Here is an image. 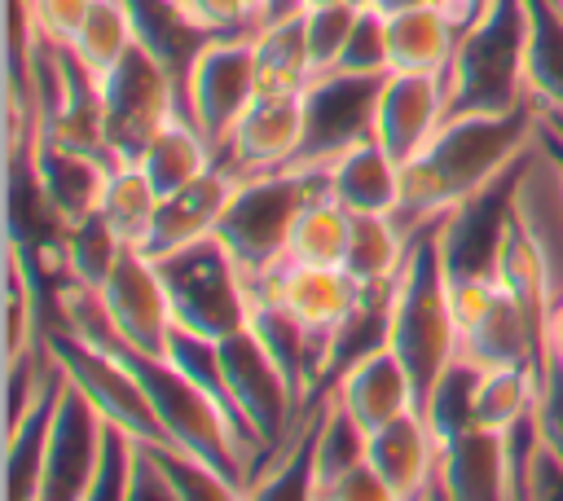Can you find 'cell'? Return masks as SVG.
Instances as JSON below:
<instances>
[{"instance_id": "42", "label": "cell", "mask_w": 563, "mask_h": 501, "mask_svg": "<svg viewBox=\"0 0 563 501\" xmlns=\"http://www.w3.org/2000/svg\"><path fill=\"white\" fill-rule=\"evenodd\" d=\"M325 501H391V497H387V483L378 479V470H374L369 461H361L356 470H347V475L325 492Z\"/></svg>"}, {"instance_id": "32", "label": "cell", "mask_w": 563, "mask_h": 501, "mask_svg": "<svg viewBox=\"0 0 563 501\" xmlns=\"http://www.w3.org/2000/svg\"><path fill=\"white\" fill-rule=\"evenodd\" d=\"M106 224L128 242V246H145L150 237V224H154V211H158V189L145 180V171L136 163H119L106 180V193H101V207Z\"/></svg>"}, {"instance_id": "13", "label": "cell", "mask_w": 563, "mask_h": 501, "mask_svg": "<svg viewBox=\"0 0 563 501\" xmlns=\"http://www.w3.org/2000/svg\"><path fill=\"white\" fill-rule=\"evenodd\" d=\"M101 435H106V417L66 378L62 396H57V409H53V422H48V435H44L35 501H88Z\"/></svg>"}, {"instance_id": "35", "label": "cell", "mask_w": 563, "mask_h": 501, "mask_svg": "<svg viewBox=\"0 0 563 501\" xmlns=\"http://www.w3.org/2000/svg\"><path fill=\"white\" fill-rule=\"evenodd\" d=\"M365 0H347V4H325V9H299L303 13V44H308V62L312 75H330L352 40V26L361 18Z\"/></svg>"}, {"instance_id": "27", "label": "cell", "mask_w": 563, "mask_h": 501, "mask_svg": "<svg viewBox=\"0 0 563 501\" xmlns=\"http://www.w3.org/2000/svg\"><path fill=\"white\" fill-rule=\"evenodd\" d=\"M123 250H128V242L106 224L101 211H92L88 220L57 229L53 242H48V250H44V259L53 264V272L62 281H75V286L97 290L110 277V268L119 264Z\"/></svg>"}, {"instance_id": "22", "label": "cell", "mask_w": 563, "mask_h": 501, "mask_svg": "<svg viewBox=\"0 0 563 501\" xmlns=\"http://www.w3.org/2000/svg\"><path fill=\"white\" fill-rule=\"evenodd\" d=\"M325 189L352 215H391L400 202V163L369 136L325 163Z\"/></svg>"}, {"instance_id": "8", "label": "cell", "mask_w": 563, "mask_h": 501, "mask_svg": "<svg viewBox=\"0 0 563 501\" xmlns=\"http://www.w3.org/2000/svg\"><path fill=\"white\" fill-rule=\"evenodd\" d=\"M185 110L198 132L211 141L216 158L229 145L238 119L255 101V31L207 35L185 70Z\"/></svg>"}, {"instance_id": "12", "label": "cell", "mask_w": 563, "mask_h": 501, "mask_svg": "<svg viewBox=\"0 0 563 501\" xmlns=\"http://www.w3.org/2000/svg\"><path fill=\"white\" fill-rule=\"evenodd\" d=\"M510 215L541 255L550 299H563V158L541 123L537 141L519 158L515 185H510Z\"/></svg>"}, {"instance_id": "24", "label": "cell", "mask_w": 563, "mask_h": 501, "mask_svg": "<svg viewBox=\"0 0 563 501\" xmlns=\"http://www.w3.org/2000/svg\"><path fill=\"white\" fill-rule=\"evenodd\" d=\"M457 40L462 35L435 4L396 9V13H387V70H413V75L444 79Z\"/></svg>"}, {"instance_id": "4", "label": "cell", "mask_w": 563, "mask_h": 501, "mask_svg": "<svg viewBox=\"0 0 563 501\" xmlns=\"http://www.w3.org/2000/svg\"><path fill=\"white\" fill-rule=\"evenodd\" d=\"M523 0H497L479 26H471L444 70V119L501 114L528 101L523 92Z\"/></svg>"}, {"instance_id": "9", "label": "cell", "mask_w": 563, "mask_h": 501, "mask_svg": "<svg viewBox=\"0 0 563 501\" xmlns=\"http://www.w3.org/2000/svg\"><path fill=\"white\" fill-rule=\"evenodd\" d=\"M220 369H224V387L233 409L242 413L246 431L260 444V461L282 448V439L295 431L299 422V400L290 396L277 360L268 356V347L260 343V334L251 325H242L238 334L220 338Z\"/></svg>"}, {"instance_id": "16", "label": "cell", "mask_w": 563, "mask_h": 501, "mask_svg": "<svg viewBox=\"0 0 563 501\" xmlns=\"http://www.w3.org/2000/svg\"><path fill=\"white\" fill-rule=\"evenodd\" d=\"M444 123V79L440 75H413V70H387L374 101V141L396 158L409 163L422 154V145Z\"/></svg>"}, {"instance_id": "21", "label": "cell", "mask_w": 563, "mask_h": 501, "mask_svg": "<svg viewBox=\"0 0 563 501\" xmlns=\"http://www.w3.org/2000/svg\"><path fill=\"white\" fill-rule=\"evenodd\" d=\"M440 497L444 501H515L506 435L466 426L440 444Z\"/></svg>"}, {"instance_id": "11", "label": "cell", "mask_w": 563, "mask_h": 501, "mask_svg": "<svg viewBox=\"0 0 563 501\" xmlns=\"http://www.w3.org/2000/svg\"><path fill=\"white\" fill-rule=\"evenodd\" d=\"M97 299L123 347L141 356H167L176 316H172V299L154 255H145L141 246H128L110 268V277L97 286Z\"/></svg>"}, {"instance_id": "31", "label": "cell", "mask_w": 563, "mask_h": 501, "mask_svg": "<svg viewBox=\"0 0 563 501\" xmlns=\"http://www.w3.org/2000/svg\"><path fill=\"white\" fill-rule=\"evenodd\" d=\"M347 233H352V211L339 198H330V189L321 180L290 224L286 264H343Z\"/></svg>"}, {"instance_id": "18", "label": "cell", "mask_w": 563, "mask_h": 501, "mask_svg": "<svg viewBox=\"0 0 563 501\" xmlns=\"http://www.w3.org/2000/svg\"><path fill=\"white\" fill-rule=\"evenodd\" d=\"M242 185V171L224 158H216L202 176H194L189 185H180L176 193L158 198V211H154V224H150V237H145V255H167V250H180L207 233H216L233 189Z\"/></svg>"}, {"instance_id": "10", "label": "cell", "mask_w": 563, "mask_h": 501, "mask_svg": "<svg viewBox=\"0 0 563 501\" xmlns=\"http://www.w3.org/2000/svg\"><path fill=\"white\" fill-rule=\"evenodd\" d=\"M378 84H383V75H347V70L312 75V84L303 88V123H308L303 127V149H299L295 163L325 171L330 158L369 141L374 136Z\"/></svg>"}, {"instance_id": "48", "label": "cell", "mask_w": 563, "mask_h": 501, "mask_svg": "<svg viewBox=\"0 0 563 501\" xmlns=\"http://www.w3.org/2000/svg\"><path fill=\"white\" fill-rule=\"evenodd\" d=\"M176 4H180V0H176Z\"/></svg>"}, {"instance_id": "3", "label": "cell", "mask_w": 563, "mask_h": 501, "mask_svg": "<svg viewBox=\"0 0 563 501\" xmlns=\"http://www.w3.org/2000/svg\"><path fill=\"white\" fill-rule=\"evenodd\" d=\"M321 180H325V171L290 163L277 171L242 176V185L233 189V198L216 224V237L229 246V255L238 259V268L251 281V290H260V281L286 264L290 224Z\"/></svg>"}, {"instance_id": "36", "label": "cell", "mask_w": 563, "mask_h": 501, "mask_svg": "<svg viewBox=\"0 0 563 501\" xmlns=\"http://www.w3.org/2000/svg\"><path fill=\"white\" fill-rule=\"evenodd\" d=\"M334 70L347 75H387V13L374 4H361V18L352 26V40Z\"/></svg>"}, {"instance_id": "26", "label": "cell", "mask_w": 563, "mask_h": 501, "mask_svg": "<svg viewBox=\"0 0 563 501\" xmlns=\"http://www.w3.org/2000/svg\"><path fill=\"white\" fill-rule=\"evenodd\" d=\"M312 84L303 13L255 26V97H299Z\"/></svg>"}, {"instance_id": "19", "label": "cell", "mask_w": 563, "mask_h": 501, "mask_svg": "<svg viewBox=\"0 0 563 501\" xmlns=\"http://www.w3.org/2000/svg\"><path fill=\"white\" fill-rule=\"evenodd\" d=\"M303 92L299 97H255L246 114L238 119L229 145L220 149L224 163H233L242 176L290 167L303 149Z\"/></svg>"}, {"instance_id": "28", "label": "cell", "mask_w": 563, "mask_h": 501, "mask_svg": "<svg viewBox=\"0 0 563 501\" xmlns=\"http://www.w3.org/2000/svg\"><path fill=\"white\" fill-rule=\"evenodd\" d=\"M409 246H413V237L391 215H352V233H347V250H343V272L361 290H383L405 268Z\"/></svg>"}, {"instance_id": "38", "label": "cell", "mask_w": 563, "mask_h": 501, "mask_svg": "<svg viewBox=\"0 0 563 501\" xmlns=\"http://www.w3.org/2000/svg\"><path fill=\"white\" fill-rule=\"evenodd\" d=\"M180 13L202 35H229V31L260 26V0H180Z\"/></svg>"}, {"instance_id": "2", "label": "cell", "mask_w": 563, "mask_h": 501, "mask_svg": "<svg viewBox=\"0 0 563 501\" xmlns=\"http://www.w3.org/2000/svg\"><path fill=\"white\" fill-rule=\"evenodd\" d=\"M383 343L400 356V365H405V374L413 382L418 413H422L427 396L435 391L444 369L457 360V325H453V308H449L435 224L413 237V246L405 255V268L396 272L391 290H387Z\"/></svg>"}, {"instance_id": "7", "label": "cell", "mask_w": 563, "mask_h": 501, "mask_svg": "<svg viewBox=\"0 0 563 501\" xmlns=\"http://www.w3.org/2000/svg\"><path fill=\"white\" fill-rule=\"evenodd\" d=\"M44 343L53 352V360L62 365V374L92 400V409L123 426L132 439L141 444H167V431L141 387V378L132 374V365L110 347V343H92V338H79L62 325L44 330Z\"/></svg>"}, {"instance_id": "33", "label": "cell", "mask_w": 563, "mask_h": 501, "mask_svg": "<svg viewBox=\"0 0 563 501\" xmlns=\"http://www.w3.org/2000/svg\"><path fill=\"white\" fill-rule=\"evenodd\" d=\"M132 44H136V26H132V13L123 9V0H97L70 40V53L79 57V66L92 79H101L106 70H114L123 62V53Z\"/></svg>"}, {"instance_id": "41", "label": "cell", "mask_w": 563, "mask_h": 501, "mask_svg": "<svg viewBox=\"0 0 563 501\" xmlns=\"http://www.w3.org/2000/svg\"><path fill=\"white\" fill-rule=\"evenodd\" d=\"M97 0H31V13L40 22V31L57 44H70L75 31L84 26V18L92 13Z\"/></svg>"}, {"instance_id": "25", "label": "cell", "mask_w": 563, "mask_h": 501, "mask_svg": "<svg viewBox=\"0 0 563 501\" xmlns=\"http://www.w3.org/2000/svg\"><path fill=\"white\" fill-rule=\"evenodd\" d=\"M211 163H216V149H211V141L198 132V123L189 119V110L172 114V119L150 136V145L136 154V167H141L145 180L158 189V198L176 193L180 185H189L194 176H202Z\"/></svg>"}, {"instance_id": "46", "label": "cell", "mask_w": 563, "mask_h": 501, "mask_svg": "<svg viewBox=\"0 0 563 501\" xmlns=\"http://www.w3.org/2000/svg\"><path fill=\"white\" fill-rule=\"evenodd\" d=\"M365 4H374L383 13H396V9H413V4H431V0H365Z\"/></svg>"}, {"instance_id": "40", "label": "cell", "mask_w": 563, "mask_h": 501, "mask_svg": "<svg viewBox=\"0 0 563 501\" xmlns=\"http://www.w3.org/2000/svg\"><path fill=\"white\" fill-rule=\"evenodd\" d=\"M128 501H176V488H172V475L158 457L154 444H141L132 448V470H128Z\"/></svg>"}, {"instance_id": "44", "label": "cell", "mask_w": 563, "mask_h": 501, "mask_svg": "<svg viewBox=\"0 0 563 501\" xmlns=\"http://www.w3.org/2000/svg\"><path fill=\"white\" fill-rule=\"evenodd\" d=\"M550 360L563 365V299H559L554 312H550Z\"/></svg>"}, {"instance_id": "20", "label": "cell", "mask_w": 563, "mask_h": 501, "mask_svg": "<svg viewBox=\"0 0 563 501\" xmlns=\"http://www.w3.org/2000/svg\"><path fill=\"white\" fill-rule=\"evenodd\" d=\"M334 396H339V404H343L365 431H378V426H387L391 417L418 409L413 382H409L400 356H396L387 343H374L369 352H361L356 360H347V365L334 374Z\"/></svg>"}, {"instance_id": "45", "label": "cell", "mask_w": 563, "mask_h": 501, "mask_svg": "<svg viewBox=\"0 0 563 501\" xmlns=\"http://www.w3.org/2000/svg\"><path fill=\"white\" fill-rule=\"evenodd\" d=\"M286 13H299V0H260V26L273 18H286Z\"/></svg>"}, {"instance_id": "14", "label": "cell", "mask_w": 563, "mask_h": 501, "mask_svg": "<svg viewBox=\"0 0 563 501\" xmlns=\"http://www.w3.org/2000/svg\"><path fill=\"white\" fill-rule=\"evenodd\" d=\"M26 176H31V198L40 202L44 220L57 229L88 220L101 207L106 180L119 167V158L106 154H84V149H66L57 141L35 136L26 149Z\"/></svg>"}, {"instance_id": "29", "label": "cell", "mask_w": 563, "mask_h": 501, "mask_svg": "<svg viewBox=\"0 0 563 501\" xmlns=\"http://www.w3.org/2000/svg\"><path fill=\"white\" fill-rule=\"evenodd\" d=\"M361 461H369V431L339 404L330 382L317 417V439H312V501H325V492Z\"/></svg>"}, {"instance_id": "23", "label": "cell", "mask_w": 563, "mask_h": 501, "mask_svg": "<svg viewBox=\"0 0 563 501\" xmlns=\"http://www.w3.org/2000/svg\"><path fill=\"white\" fill-rule=\"evenodd\" d=\"M523 92L528 101L563 123V0H523Z\"/></svg>"}, {"instance_id": "1", "label": "cell", "mask_w": 563, "mask_h": 501, "mask_svg": "<svg viewBox=\"0 0 563 501\" xmlns=\"http://www.w3.org/2000/svg\"><path fill=\"white\" fill-rule=\"evenodd\" d=\"M541 132V110L532 101L501 110V114H457L435 127V136L400 163V202L391 220L418 237L440 224L453 207L497 185L506 171L519 167L528 145Z\"/></svg>"}, {"instance_id": "17", "label": "cell", "mask_w": 563, "mask_h": 501, "mask_svg": "<svg viewBox=\"0 0 563 501\" xmlns=\"http://www.w3.org/2000/svg\"><path fill=\"white\" fill-rule=\"evenodd\" d=\"M369 466L387 483L391 501L440 497V439L418 409L369 431Z\"/></svg>"}, {"instance_id": "30", "label": "cell", "mask_w": 563, "mask_h": 501, "mask_svg": "<svg viewBox=\"0 0 563 501\" xmlns=\"http://www.w3.org/2000/svg\"><path fill=\"white\" fill-rule=\"evenodd\" d=\"M44 299L35 281V259H26L22 233H9V272H4V365L22 360L44 343Z\"/></svg>"}, {"instance_id": "39", "label": "cell", "mask_w": 563, "mask_h": 501, "mask_svg": "<svg viewBox=\"0 0 563 501\" xmlns=\"http://www.w3.org/2000/svg\"><path fill=\"white\" fill-rule=\"evenodd\" d=\"M532 413H537V431H541L545 453L563 466V365L559 360H545V374H541Z\"/></svg>"}, {"instance_id": "43", "label": "cell", "mask_w": 563, "mask_h": 501, "mask_svg": "<svg viewBox=\"0 0 563 501\" xmlns=\"http://www.w3.org/2000/svg\"><path fill=\"white\" fill-rule=\"evenodd\" d=\"M431 4L453 22L457 35H466L471 26H479V22L488 18V9H493L497 0H431Z\"/></svg>"}, {"instance_id": "6", "label": "cell", "mask_w": 563, "mask_h": 501, "mask_svg": "<svg viewBox=\"0 0 563 501\" xmlns=\"http://www.w3.org/2000/svg\"><path fill=\"white\" fill-rule=\"evenodd\" d=\"M97 92H101V114H106V141L119 163H136V154L150 145V136L172 114L185 110L180 79L141 40L123 53V62L114 70H106L97 79Z\"/></svg>"}, {"instance_id": "47", "label": "cell", "mask_w": 563, "mask_h": 501, "mask_svg": "<svg viewBox=\"0 0 563 501\" xmlns=\"http://www.w3.org/2000/svg\"><path fill=\"white\" fill-rule=\"evenodd\" d=\"M325 4H347V0H299V9H325Z\"/></svg>"}, {"instance_id": "34", "label": "cell", "mask_w": 563, "mask_h": 501, "mask_svg": "<svg viewBox=\"0 0 563 501\" xmlns=\"http://www.w3.org/2000/svg\"><path fill=\"white\" fill-rule=\"evenodd\" d=\"M537 404V374L528 365L479 369L475 378V426L510 431Z\"/></svg>"}, {"instance_id": "5", "label": "cell", "mask_w": 563, "mask_h": 501, "mask_svg": "<svg viewBox=\"0 0 563 501\" xmlns=\"http://www.w3.org/2000/svg\"><path fill=\"white\" fill-rule=\"evenodd\" d=\"M167 299H172V316L180 330L202 334V338H229L242 325H251V308H255V290L246 281V272L238 268V259L229 255V246L207 233L180 250L154 255Z\"/></svg>"}, {"instance_id": "15", "label": "cell", "mask_w": 563, "mask_h": 501, "mask_svg": "<svg viewBox=\"0 0 563 501\" xmlns=\"http://www.w3.org/2000/svg\"><path fill=\"white\" fill-rule=\"evenodd\" d=\"M361 294L365 290L343 272V264H282L273 277L260 281L255 303L268 299L282 312H290L303 330H312V334H321V338L334 343L339 330L361 308Z\"/></svg>"}, {"instance_id": "37", "label": "cell", "mask_w": 563, "mask_h": 501, "mask_svg": "<svg viewBox=\"0 0 563 501\" xmlns=\"http://www.w3.org/2000/svg\"><path fill=\"white\" fill-rule=\"evenodd\" d=\"M132 448H136V439H132L123 426L106 422V435H101V453H97V470H92L88 501H128Z\"/></svg>"}]
</instances>
